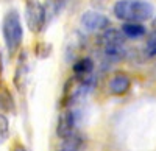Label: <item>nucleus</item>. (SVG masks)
I'll return each mask as SVG.
<instances>
[{
  "mask_svg": "<svg viewBox=\"0 0 156 151\" xmlns=\"http://www.w3.org/2000/svg\"><path fill=\"white\" fill-rule=\"evenodd\" d=\"M80 25L86 33H95L100 30L109 28V19L97 11H86L80 19Z\"/></svg>",
  "mask_w": 156,
  "mask_h": 151,
  "instance_id": "obj_5",
  "label": "nucleus"
},
{
  "mask_svg": "<svg viewBox=\"0 0 156 151\" xmlns=\"http://www.w3.org/2000/svg\"><path fill=\"white\" fill-rule=\"evenodd\" d=\"M108 87H109V92L112 95H123L129 91V87H131V78H129L126 73L119 72V73L112 75Z\"/></svg>",
  "mask_w": 156,
  "mask_h": 151,
  "instance_id": "obj_7",
  "label": "nucleus"
},
{
  "mask_svg": "<svg viewBox=\"0 0 156 151\" xmlns=\"http://www.w3.org/2000/svg\"><path fill=\"white\" fill-rule=\"evenodd\" d=\"M145 55L148 58L156 56V30L151 31L147 37V42H145Z\"/></svg>",
  "mask_w": 156,
  "mask_h": 151,
  "instance_id": "obj_14",
  "label": "nucleus"
},
{
  "mask_svg": "<svg viewBox=\"0 0 156 151\" xmlns=\"http://www.w3.org/2000/svg\"><path fill=\"white\" fill-rule=\"evenodd\" d=\"M66 3V0H45L42 3L44 5V11H45V19H47V23L50 20H53L64 6Z\"/></svg>",
  "mask_w": 156,
  "mask_h": 151,
  "instance_id": "obj_11",
  "label": "nucleus"
},
{
  "mask_svg": "<svg viewBox=\"0 0 156 151\" xmlns=\"http://www.w3.org/2000/svg\"><path fill=\"white\" fill-rule=\"evenodd\" d=\"M25 22L31 33H41L47 23L44 5L39 0H25Z\"/></svg>",
  "mask_w": 156,
  "mask_h": 151,
  "instance_id": "obj_4",
  "label": "nucleus"
},
{
  "mask_svg": "<svg viewBox=\"0 0 156 151\" xmlns=\"http://www.w3.org/2000/svg\"><path fill=\"white\" fill-rule=\"evenodd\" d=\"M100 44L103 47V55L109 61H120L125 58L126 48H125V36L120 30L106 28L100 36Z\"/></svg>",
  "mask_w": 156,
  "mask_h": 151,
  "instance_id": "obj_3",
  "label": "nucleus"
},
{
  "mask_svg": "<svg viewBox=\"0 0 156 151\" xmlns=\"http://www.w3.org/2000/svg\"><path fill=\"white\" fill-rule=\"evenodd\" d=\"M27 73H28V66H27V55L25 52H22V55L19 56V62H17V69H16V75H14V84L16 87L22 92L25 87V81H27Z\"/></svg>",
  "mask_w": 156,
  "mask_h": 151,
  "instance_id": "obj_8",
  "label": "nucleus"
},
{
  "mask_svg": "<svg viewBox=\"0 0 156 151\" xmlns=\"http://www.w3.org/2000/svg\"><path fill=\"white\" fill-rule=\"evenodd\" d=\"M112 11L114 16L125 23H142L153 17L154 6L147 0H119L115 2Z\"/></svg>",
  "mask_w": 156,
  "mask_h": 151,
  "instance_id": "obj_1",
  "label": "nucleus"
},
{
  "mask_svg": "<svg viewBox=\"0 0 156 151\" xmlns=\"http://www.w3.org/2000/svg\"><path fill=\"white\" fill-rule=\"evenodd\" d=\"M0 109L2 111H14V101H12V97L11 94L3 89L2 92H0Z\"/></svg>",
  "mask_w": 156,
  "mask_h": 151,
  "instance_id": "obj_13",
  "label": "nucleus"
},
{
  "mask_svg": "<svg viewBox=\"0 0 156 151\" xmlns=\"http://www.w3.org/2000/svg\"><path fill=\"white\" fill-rule=\"evenodd\" d=\"M120 33L125 37H129V39H137V37H142L147 33V28L142 23H131L126 22L120 27Z\"/></svg>",
  "mask_w": 156,
  "mask_h": 151,
  "instance_id": "obj_10",
  "label": "nucleus"
},
{
  "mask_svg": "<svg viewBox=\"0 0 156 151\" xmlns=\"http://www.w3.org/2000/svg\"><path fill=\"white\" fill-rule=\"evenodd\" d=\"M11 151H28L27 148H25L23 145H20V143H16L14 146H12V149Z\"/></svg>",
  "mask_w": 156,
  "mask_h": 151,
  "instance_id": "obj_16",
  "label": "nucleus"
},
{
  "mask_svg": "<svg viewBox=\"0 0 156 151\" xmlns=\"http://www.w3.org/2000/svg\"><path fill=\"white\" fill-rule=\"evenodd\" d=\"M72 70H73V77H78V78L90 77V75H92V70H94V61L90 58H87V56H84L81 59H78L72 66Z\"/></svg>",
  "mask_w": 156,
  "mask_h": 151,
  "instance_id": "obj_9",
  "label": "nucleus"
},
{
  "mask_svg": "<svg viewBox=\"0 0 156 151\" xmlns=\"http://www.w3.org/2000/svg\"><path fill=\"white\" fill-rule=\"evenodd\" d=\"M2 31H3V39H5V45H6L8 53L14 55L20 48V44H22V39H23L20 16L16 9H11L5 14L3 23H2Z\"/></svg>",
  "mask_w": 156,
  "mask_h": 151,
  "instance_id": "obj_2",
  "label": "nucleus"
},
{
  "mask_svg": "<svg viewBox=\"0 0 156 151\" xmlns=\"http://www.w3.org/2000/svg\"><path fill=\"white\" fill-rule=\"evenodd\" d=\"M75 126H76V114L70 109L62 112L58 118V125H56V134L61 139H67V137L75 134Z\"/></svg>",
  "mask_w": 156,
  "mask_h": 151,
  "instance_id": "obj_6",
  "label": "nucleus"
},
{
  "mask_svg": "<svg viewBox=\"0 0 156 151\" xmlns=\"http://www.w3.org/2000/svg\"><path fill=\"white\" fill-rule=\"evenodd\" d=\"M9 137V122L6 115L0 114V145Z\"/></svg>",
  "mask_w": 156,
  "mask_h": 151,
  "instance_id": "obj_15",
  "label": "nucleus"
},
{
  "mask_svg": "<svg viewBox=\"0 0 156 151\" xmlns=\"http://www.w3.org/2000/svg\"><path fill=\"white\" fill-rule=\"evenodd\" d=\"M81 145H83V139L75 132L73 136H70V137L62 140V145L59 146L58 151H80Z\"/></svg>",
  "mask_w": 156,
  "mask_h": 151,
  "instance_id": "obj_12",
  "label": "nucleus"
}]
</instances>
